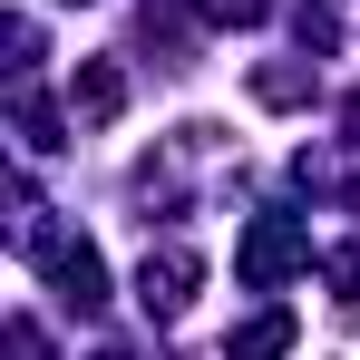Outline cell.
Here are the masks:
<instances>
[{
    "instance_id": "obj_1",
    "label": "cell",
    "mask_w": 360,
    "mask_h": 360,
    "mask_svg": "<svg viewBox=\"0 0 360 360\" xmlns=\"http://www.w3.org/2000/svg\"><path fill=\"white\" fill-rule=\"evenodd\" d=\"M20 243H30V263L49 273V292H59L68 311H98V302H108V263H98V243H88V234L39 224V205H30V214H20Z\"/></svg>"
},
{
    "instance_id": "obj_12",
    "label": "cell",
    "mask_w": 360,
    "mask_h": 360,
    "mask_svg": "<svg viewBox=\"0 0 360 360\" xmlns=\"http://www.w3.org/2000/svg\"><path fill=\"white\" fill-rule=\"evenodd\" d=\"M351 127H360V98H351Z\"/></svg>"
},
{
    "instance_id": "obj_11",
    "label": "cell",
    "mask_w": 360,
    "mask_h": 360,
    "mask_svg": "<svg viewBox=\"0 0 360 360\" xmlns=\"http://www.w3.org/2000/svg\"><path fill=\"white\" fill-rule=\"evenodd\" d=\"M98 360H127V351H98Z\"/></svg>"
},
{
    "instance_id": "obj_2",
    "label": "cell",
    "mask_w": 360,
    "mask_h": 360,
    "mask_svg": "<svg viewBox=\"0 0 360 360\" xmlns=\"http://www.w3.org/2000/svg\"><path fill=\"white\" fill-rule=\"evenodd\" d=\"M302 263H311V234H302L292 214H253V224H243V243H234V273L253 283V292H283Z\"/></svg>"
},
{
    "instance_id": "obj_7",
    "label": "cell",
    "mask_w": 360,
    "mask_h": 360,
    "mask_svg": "<svg viewBox=\"0 0 360 360\" xmlns=\"http://www.w3.org/2000/svg\"><path fill=\"white\" fill-rule=\"evenodd\" d=\"M20 146H39V156H49V146H68L59 108H39V98H30V78H20Z\"/></svg>"
},
{
    "instance_id": "obj_6",
    "label": "cell",
    "mask_w": 360,
    "mask_h": 360,
    "mask_svg": "<svg viewBox=\"0 0 360 360\" xmlns=\"http://www.w3.org/2000/svg\"><path fill=\"white\" fill-rule=\"evenodd\" d=\"M253 98L263 108H311L321 78H311V59H273V68H253Z\"/></svg>"
},
{
    "instance_id": "obj_10",
    "label": "cell",
    "mask_w": 360,
    "mask_h": 360,
    "mask_svg": "<svg viewBox=\"0 0 360 360\" xmlns=\"http://www.w3.org/2000/svg\"><path fill=\"white\" fill-rule=\"evenodd\" d=\"M10 360H49V341H39V321H30V311H10Z\"/></svg>"
},
{
    "instance_id": "obj_5",
    "label": "cell",
    "mask_w": 360,
    "mask_h": 360,
    "mask_svg": "<svg viewBox=\"0 0 360 360\" xmlns=\"http://www.w3.org/2000/svg\"><path fill=\"white\" fill-rule=\"evenodd\" d=\"M292 341H302V321L283 311V302H273V311H253L234 341H224V360H292Z\"/></svg>"
},
{
    "instance_id": "obj_4",
    "label": "cell",
    "mask_w": 360,
    "mask_h": 360,
    "mask_svg": "<svg viewBox=\"0 0 360 360\" xmlns=\"http://www.w3.org/2000/svg\"><path fill=\"white\" fill-rule=\"evenodd\" d=\"M127 117V68L117 59H78L68 78V127H117Z\"/></svg>"
},
{
    "instance_id": "obj_9",
    "label": "cell",
    "mask_w": 360,
    "mask_h": 360,
    "mask_svg": "<svg viewBox=\"0 0 360 360\" xmlns=\"http://www.w3.org/2000/svg\"><path fill=\"white\" fill-rule=\"evenodd\" d=\"M321 273H331V283H341V311H360V243H341V253H331V263H321Z\"/></svg>"
},
{
    "instance_id": "obj_8",
    "label": "cell",
    "mask_w": 360,
    "mask_h": 360,
    "mask_svg": "<svg viewBox=\"0 0 360 360\" xmlns=\"http://www.w3.org/2000/svg\"><path fill=\"white\" fill-rule=\"evenodd\" d=\"M185 10H195V20H214V30H253L273 0H185Z\"/></svg>"
},
{
    "instance_id": "obj_3",
    "label": "cell",
    "mask_w": 360,
    "mask_h": 360,
    "mask_svg": "<svg viewBox=\"0 0 360 360\" xmlns=\"http://www.w3.org/2000/svg\"><path fill=\"white\" fill-rule=\"evenodd\" d=\"M195 283H205V253H195V243H166V253L136 263V302H146L156 321H176L185 302H195Z\"/></svg>"
}]
</instances>
